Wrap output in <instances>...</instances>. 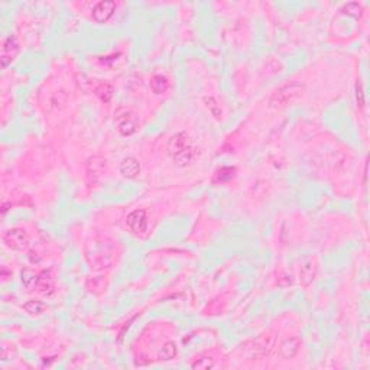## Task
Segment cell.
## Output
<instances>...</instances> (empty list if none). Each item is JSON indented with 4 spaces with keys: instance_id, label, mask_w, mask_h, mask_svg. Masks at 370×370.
<instances>
[{
    "instance_id": "cell-6",
    "label": "cell",
    "mask_w": 370,
    "mask_h": 370,
    "mask_svg": "<svg viewBox=\"0 0 370 370\" xmlns=\"http://www.w3.org/2000/svg\"><path fill=\"white\" fill-rule=\"evenodd\" d=\"M19 54V42L16 39V36L10 35L8 36L5 41H3V45H2V55H0V61H2V67L6 68L9 67V64L16 58V55Z\"/></svg>"
},
{
    "instance_id": "cell-20",
    "label": "cell",
    "mask_w": 370,
    "mask_h": 370,
    "mask_svg": "<svg viewBox=\"0 0 370 370\" xmlns=\"http://www.w3.org/2000/svg\"><path fill=\"white\" fill-rule=\"evenodd\" d=\"M214 366H216V363H214V359H211V357H201L191 364L192 369H211Z\"/></svg>"
},
{
    "instance_id": "cell-19",
    "label": "cell",
    "mask_w": 370,
    "mask_h": 370,
    "mask_svg": "<svg viewBox=\"0 0 370 370\" xmlns=\"http://www.w3.org/2000/svg\"><path fill=\"white\" fill-rule=\"evenodd\" d=\"M20 276H22V283H23L25 288H35L36 282H38V275H36L35 272L31 271V269H23L22 273H20Z\"/></svg>"
},
{
    "instance_id": "cell-14",
    "label": "cell",
    "mask_w": 370,
    "mask_h": 370,
    "mask_svg": "<svg viewBox=\"0 0 370 370\" xmlns=\"http://www.w3.org/2000/svg\"><path fill=\"white\" fill-rule=\"evenodd\" d=\"M169 89V81L166 77L163 75H155L151 80V90L154 91L155 94H163Z\"/></svg>"
},
{
    "instance_id": "cell-4",
    "label": "cell",
    "mask_w": 370,
    "mask_h": 370,
    "mask_svg": "<svg viewBox=\"0 0 370 370\" xmlns=\"http://www.w3.org/2000/svg\"><path fill=\"white\" fill-rule=\"evenodd\" d=\"M2 239H3V242L9 249L16 250V252L26 250L29 247V244H31V240H29V236H27L26 232L23 229H18V227L6 230L3 233V236H2Z\"/></svg>"
},
{
    "instance_id": "cell-12",
    "label": "cell",
    "mask_w": 370,
    "mask_h": 370,
    "mask_svg": "<svg viewBox=\"0 0 370 370\" xmlns=\"http://www.w3.org/2000/svg\"><path fill=\"white\" fill-rule=\"evenodd\" d=\"M316 275H317V266L316 263L312 262L311 259H309V261H305V262L302 263L301 271H299V278H301V282H302L304 285L311 283L312 279L316 278Z\"/></svg>"
},
{
    "instance_id": "cell-5",
    "label": "cell",
    "mask_w": 370,
    "mask_h": 370,
    "mask_svg": "<svg viewBox=\"0 0 370 370\" xmlns=\"http://www.w3.org/2000/svg\"><path fill=\"white\" fill-rule=\"evenodd\" d=\"M127 227L130 229V232L136 236H144L148 232V224H149V220H148V214L145 210H133L126 218Z\"/></svg>"
},
{
    "instance_id": "cell-22",
    "label": "cell",
    "mask_w": 370,
    "mask_h": 370,
    "mask_svg": "<svg viewBox=\"0 0 370 370\" xmlns=\"http://www.w3.org/2000/svg\"><path fill=\"white\" fill-rule=\"evenodd\" d=\"M206 103H207V107L211 110V113L216 116V118H220L221 116V110H220V107L217 106V103H216V100L214 99H206Z\"/></svg>"
},
{
    "instance_id": "cell-10",
    "label": "cell",
    "mask_w": 370,
    "mask_h": 370,
    "mask_svg": "<svg viewBox=\"0 0 370 370\" xmlns=\"http://www.w3.org/2000/svg\"><path fill=\"white\" fill-rule=\"evenodd\" d=\"M120 174L123 177H126L129 180L136 178L140 174V165L137 162V159L133 156H127L122 162H120Z\"/></svg>"
},
{
    "instance_id": "cell-1",
    "label": "cell",
    "mask_w": 370,
    "mask_h": 370,
    "mask_svg": "<svg viewBox=\"0 0 370 370\" xmlns=\"http://www.w3.org/2000/svg\"><path fill=\"white\" fill-rule=\"evenodd\" d=\"M168 154L178 166H190L197 158V148L187 133H175L168 140Z\"/></svg>"
},
{
    "instance_id": "cell-17",
    "label": "cell",
    "mask_w": 370,
    "mask_h": 370,
    "mask_svg": "<svg viewBox=\"0 0 370 370\" xmlns=\"http://www.w3.org/2000/svg\"><path fill=\"white\" fill-rule=\"evenodd\" d=\"M235 172L236 168H233V166H221L214 174L213 182H227V181H230L235 177Z\"/></svg>"
},
{
    "instance_id": "cell-18",
    "label": "cell",
    "mask_w": 370,
    "mask_h": 370,
    "mask_svg": "<svg viewBox=\"0 0 370 370\" xmlns=\"http://www.w3.org/2000/svg\"><path fill=\"white\" fill-rule=\"evenodd\" d=\"M175 356H177V344L172 343V341L163 344V347L159 350V354H158V357L161 360H172Z\"/></svg>"
},
{
    "instance_id": "cell-2",
    "label": "cell",
    "mask_w": 370,
    "mask_h": 370,
    "mask_svg": "<svg viewBox=\"0 0 370 370\" xmlns=\"http://www.w3.org/2000/svg\"><path fill=\"white\" fill-rule=\"evenodd\" d=\"M273 347H275V335L265 334L258 337L256 340L244 343L242 346V353L250 360H261L271 354Z\"/></svg>"
},
{
    "instance_id": "cell-13",
    "label": "cell",
    "mask_w": 370,
    "mask_h": 370,
    "mask_svg": "<svg viewBox=\"0 0 370 370\" xmlns=\"http://www.w3.org/2000/svg\"><path fill=\"white\" fill-rule=\"evenodd\" d=\"M93 91H94V94L99 97L103 103H108L110 100H111V97H113V87L108 84V82H99L94 89H93Z\"/></svg>"
},
{
    "instance_id": "cell-7",
    "label": "cell",
    "mask_w": 370,
    "mask_h": 370,
    "mask_svg": "<svg viewBox=\"0 0 370 370\" xmlns=\"http://www.w3.org/2000/svg\"><path fill=\"white\" fill-rule=\"evenodd\" d=\"M115 10H116V3L113 0L99 2L93 9V19L97 23H106L108 19L113 16Z\"/></svg>"
},
{
    "instance_id": "cell-8",
    "label": "cell",
    "mask_w": 370,
    "mask_h": 370,
    "mask_svg": "<svg viewBox=\"0 0 370 370\" xmlns=\"http://www.w3.org/2000/svg\"><path fill=\"white\" fill-rule=\"evenodd\" d=\"M118 129L123 136H130L137 130V119L130 111H123L118 116Z\"/></svg>"
},
{
    "instance_id": "cell-3",
    "label": "cell",
    "mask_w": 370,
    "mask_h": 370,
    "mask_svg": "<svg viewBox=\"0 0 370 370\" xmlns=\"http://www.w3.org/2000/svg\"><path fill=\"white\" fill-rule=\"evenodd\" d=\"M302 91H304V86L301 82L294 81L283 84L282 87H279L278 90L272 94L269 103L272 106H279V107L288 106L289 103H292V101H295V100L301 97Z\"/></svg>"
},
{
    "instance_id": "cell-15",
    "label": "cell",
    "mask_w": 370,
    "mask_h": 370,
    "mask_svg": "<svg viewBox=\"0 0 370 370\" xmlns=\"http://www.w3.org/2000/svg\"><path fill=\"white\" fill-rule=\"evenodd\" d=\"M23 309L26 311L29 316H41V314H44V311H45V304L44 302H41V301H36V299H29L27 302L23 304Z\"/></svg>"
},
{
    "instance_id": "cell-16",
    "label": "cell",
    "mask_w": 370,
    "mask_h": 370,
    "mask_svg": "<svg viewBox=\"0 0 370 370\" xmlns=\"http://www.w3.org/2000/svg\"><path fill=\"white\" fill-rule=\"evenodd\" d=\"M104 168H106V159H103V158H93V159H90L89 168H87L89 177H90V175L99 177V175L103 174Z\"/></svg>"
},
{
    "instance_id": "cell-11",
    "label": "cell",
    "mask_w": 370,
    "mask_h": 370,
    "mask_svg": "<svg viewBox=\"0 0 370 370\" xmlns=\"http://www.w3.org/2000/svg\"><path fill=\"white\" fill-rule=\"evenodd\" d=\"M280 356L283 359H292L295 357V354L298 353L299 350V340L295 338V337H291V338H287L283 343L280 344Z\"/></svg>"
},
{
    "instance_id": "cell-21",
    "label": "cell",
    "mask_w": 370,
    "mask_h": 370,
    "mask_svg": "<svg viewBox=\"0 0 370 370\" xmlns=\"http://www.w3.org/2000/svg\"><path fill=\"white\" fill-rule=\"evenodd\" d=\"M343 12L347 13V15H350V16H354L356 19H359L361 16V8L359 6V3H356V2L347 3L343 8Z\"/></svg>"
},
{
    "instance_id": "cell-23",
    "label": "cell",
    "mask_w": 370,
    "mask_h": 370,
    "mask_svg": "<svg viewBox=\"0 0 370 370\" xmlns=\"http://www.w3.org/2000/svg\"><path fill=\"white\" fill-rule=\"evenodd\" d=\"M356 97H357V103H359V106L363 107V106H364V93H363V89H361L360 82H357V86H356Z\"/></svg>"
},
{
    "instance_id": "cell-9",
    "label": "cell",
    "mask_w": 370,
    "mask_h": 370,
    "mask_svg": "<svg viewBox=\"0 0 370 370\" xmlns=\"http://www.w3.org/2000/svg\"><path fill=\"white\" fill-rule=\"evenodd\" d=\"M35 289L44 297H51L52 294L55 292V283H54V278L51 275L49 271H44L41 272L38 275V282H36Z\"/></svg>"
}]
</instances>
